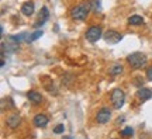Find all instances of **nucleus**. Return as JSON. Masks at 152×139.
<instances>
[{
	"mask_svg": "<svg viewBox=\"0 0 152 139\" xmlns=\"http://www.w3.org/2000/svg\"><path fill=\"white\" fill-rule=\"evenodd\" d=\"M92 10V3L90 1H83L80 4H77L76 7H73L71 11L72 18H75L77 21H83L86 20V17L89 16V13Z\"/></svg>",
	"mask_w": 152,
	"mask_h": 139,
	"instance_id": "obj_1",
	"label": "nucleus"
},
{
	"mask_svg": "<svg viewBox=\"0 0 152 139\" xmlns=\"http://www.w3.org/2000/svg\"><path fill=\"white\" fill-rule=\"evenodd\" d=\"M127 60H128L131 68H134V69H141L147 65V56L141 52H134V54L128 55Z\"/></svg>",
	"mask_w": 152,
	"mask_h": 139,
	"instance_id": "obj_2",
	"label": "nucleus"
},
{
	"mask_svg": "<svg viewBox=\"0 0 152 139\" xmlns=\"http://www.w3.org/2000/svg\"><path fill=\"white\" fill-rule=\"evenodd\" d=\"M110 100H111V104H113L114 108H121L124 106L125 103V94L124 91L121 90V89H114L111 91V94H110Z\"/></svg>",
	"mask_w": 152,
	"mask_h": 139,
	"instance_id": "obj_3",
	"label": "nucleus"
},
{
	"mask_svg": "<svg viewBox=\"0 0 152 139\" xmlns=\"http://www.w3.org/2000/svg\"><path fill=\"white\" fill-rule=\"evenodd\" d=\"M102 37H103V31L100 25H93L86 31V39L89 42H97Z\"/></svg>",
	"mask_w": 152,
	"mask_h": 139,
	"instance_id": "obj_4",
	"label": "nucleus"
},
{
	"mask_svg": "<svg viewBox=\"0 0 152 139\" xmlns=\"http://www.w3.org/2000/svg\"><path fill=\"white\" fill-rule=\"evenodd\" d=\"M111 118V110L107 107H103L100 108L97 111V115H96V121L99 124H107Z\"/></svg>",
	"mask_w": 152,
	"mask_h": 139,
	"instance_id": "obj_5",
	"label": "nucleus"
},
{
	"mask_svg": "<svg viewBox=\"0 0 152 139\" xmlns=\"http://www.w3.org/2000/svg\"><path fill=\"white\" fill-rule=\"evenodd\" d=\"M103 38L107 44H118L120 41L123 39V35H121L120 32L114 31V30H109V31L103 35Z\"/></svg>",
	"mask_w": 152,
	"mask_h": 139,
	"instance_id": "obj_6",
	"label": "nucleus"
},
{
	"mask_svg": "<svg viewBox=\"0 0 152 139\" xmlns=\"http://www.w3.org/2000/svg\"><path fill=\"white\" fill-rule=\"evenodd\" d=\"M48 17H49V11H48V9L44 6L42 9H41V11H39V17H38L37 21H35L34 27H35V28H39L41 25H44V24H45V21L48 20Z\"/></svg>",
	"mask_w": 152,
	"mask_h": 139,
	"instance_id": "obj_7",
	"label": "nucleus"
},
{
	"mask_svg": "<svg viewBox=\"0 0 152 139\" xmlns=\"http://www.w3.org/2000/svg\"><path fill=\"white\" fill-rule=\"evenodd\" d=\"M48 121L49 119L45 114H37L33 119V124H34V127H37V128H44V127L48 125Z\"/></svg>",
	"mask_w": 152,
	"mask_h": 139,
	"instance_id": "obj_8",
	"label": "nucleus"
},
{
	"mask_svg": "<svg viewBox=\"0 0 152 139\" xmlns=\"http://www.w3.org/2000/svg\"><path fill=\"white\" fill-rule=\"evenodd\" d=\"M7 125L10 127L11 129H14L17 128L18 125H20V122H21V118H20V115L18 114H10L9 117H7Z\"/></svg>",
	"mask_w": 152,
	"mask_h": 139,
	"instance_id": "obj_9",
	"label": "nucleus"
},
{
	"mask_svg": "<svg viewBox=\"0 0 152 139\" xmlns=\"http://www.w3.org/2000/svg\"><path fill=\"white\" fill-rule=\"evenodd\" d=\"M137 97L141 100V101H147L152 97V90L147 89V87H141L140 90L137 91Z\"/></svg>",
	"mask_w": 152,
	"mask_h": 139,
	"instance_id": "obj_10",
	"label": "nucleus"
},
{
	"mask_svg": "<svg viewBox=\"0 0 152 139\" xmlns=\"http://www.w3.org/2000/svg\"><path fill=\"white\" fill-rule=\"evenodd\" d=\"M34 10H35V4H34V1H26L24 4L21 6V13L24 16H33L34 14Z\"/></svg>",
	"mask_w": 152,
	"mask_h": 139,
	"instance_id": "obj_11",
	"label": "nucleus"
},
{
	"mask_svg": "<svg viewBox=\"0 0 152 139\" xmlns=\"http://www.w3.org/2000/svg\"><path fill=\"white\" fill-rule=\"evenodd\" d=\"M27 98L31 103H34V104H39V103L42 101V96H41V93H38V91H35V90L28 91V93H27Z\"/></svg>",
	"mask_w": 152,
	"mask_h": 139,
	"instance_id": "obj_12",
	"label": "nucleus"
},
{
	"mask_svg": "<svg viewBox=\"0 0 152 139\" xmlns=\"http://www.w3.org/2000/svg\"><path fill=\"white\" fill-rule=\"evenodd\" d=\"M142 23H144V18L141 16H138V14H134V16H131L128 18V24L130 25H141Z\"/></svg>",
	"mask_w": 152,
	"mask_h": 139,
	"instance_id": "obj_13",
	"label": "nucleus"
},
{
	"mask_svg": "<svg viewBox=\"0 0 152 139\" xmlns=\"http://www.w3.org/2000/svg\"><path fill=\"white\" fill-rule=\"evenodd\" d=\"M123 72V66L120 63H115V65H113V66H110V69H109V73L111 76H117V75H120Z\"/></svg>",
	"mask_w": 152,
	"mask_h": 139,
	"instance_id": "obj_14",
	"label": "nucleus"
},
{
	"mask_svg": "<svg viewBox=\"0 0 152 139\" xmlns=\"http://www.w3.org/2000/svg\"><path fill=\"white\" fill-rule=\"evenodd\" d=\"M44 32H42V30H37V31L34 32V34H31L30 37L27 38V42H33V41H35V39H38V38L42 35Z\"/></svg>",
	"mask_w": 152,
	"mask_h": 139,
	"instance_id": "obj_15",
	"label": "nucleus"
},
{
	"mask_svg": "<svg viewBox=\"0 0 152 139\" xmlns=\"http://www.w3.org/2000/svg\"><path fill=\"white\" fill-rule=\"evenodd\" d=\"M134 134V129L131 128V127H127L121 131V136H131V135Z\"/></svg>",
	"mask_w": 152,
	"mask_h": 139,
	"instance_id": "obj_16",
	"label": "nucleus"
},
{
	"mask_svg": "<svg viewBox=\"0 0 152 139\" xmlns=\"http://www.w3.org/2000/svg\"><path fill=\"white\" fill-rule=\"evenodd\" d=\"M64 131H65L64 124H59V125H56L54 128V134H64Z\"/></svg>",
	"mask_w": 152,
	"mask_h": 139,
	"instance_id": "obj_17",
	"label": "nucleus"
},
{
	"mask_svg": "<svg viewBox=\"0 0 152 139\" xmlns=\"http://www.w3.org/2000/svg\"><path fill=\"white\" fill-rule=\"evenodd\" d=\"M90 3H92V10L97 11L100 9V0H92Z\"/></svg>",
	"mask_w": 152,
	"mask_h": 139,
	"instance_id": "obj_18",
	"label": "nucleus"
},
{
	"mask_svg": "<svg viewBox=\"0 0 152 139\" xmlns=\"http://www.w3.org/2000/svg\"><path fill=\"white\" fill-rule=\"evenodd\" d=\"M147 79L149 82H152V66H149L147 69Z\"/></svg>",
	"mask_w": 152,
	"mask_h": 139,
	"instance_id": "obj_19",
	"label": "nucleus"
},
{
	"mask_svg": "<svg viewBox=\"0 0 152 139\" xmlns=\"http://www.w3.org/2000/svg\"><path fill=\"white\" fill-rule=\"evenodd\" d=\"M64 139H72L71 136H64Z\"/></svg>",
	"mask_w": 152,
	"mask_h": 139,
	"instance_id": "obj_20",
	"label": "nucleus"
},
{
	"mask_svg": "<svg viewBox=\"0 0 152 139\" xmlns=\"http://www.w3.org/2000/svg\"><path fill=\"white\" fill-rule=\"evenodd\" d=\"M114 139H115V138H114Z\"/></svg>",
	"mask_w": 152,
	"mask_h": 139,
	"instance_id": "obj_21",
	"label": "nucleus"
}]
</instances>
